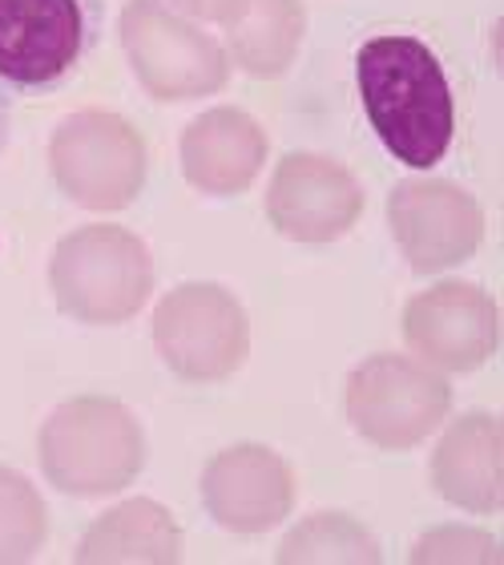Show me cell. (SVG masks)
<instances>
[{
  "label": "cell",
  "mask_w": 504,
  "mask_h": 565,
  "mask_svg": "<svg viewBox=\"0 0 504 565\" xmlns=\"http://www.w3.org/2000/svg\"><path fill=\"white\" fill-rule=\"evenodd\" d=\"M328 562V557H352V562H379L376 542L364 530H355L343 513H331V537H323L319 521H307L279 550V562Z\"/></svg>",
  "instance_id": "obj_13"
},
{
  "label": "cell",
  "mask_w": 504,
  "mask_h": 565,
  "mask_svg": "<svg viewBox=\"0 0 504 565\" xmlns=\"http://www.w3.org/2000/svg\"><path fill=\"white\" fill-rule=\"evenodd\" d=\"M182 557V533L162 505L153 501H129L109 509L85 533L77 562H178Z\"/></svg>",
  "instance_id": "obj_10"
},
{
  "label": "cell",
  "mask_w": 504,
  "mask_h": 565,
  "mask_svg": "<svg viewBox=\"0 0 504 565\" xmlns=\"http://www.w3.org/2000/svg\"><path fill=\"white\" fill-rule=\"evenodd\" d=\"M146 465L138 420L118 401L61 404L41 428V469L61 493L106 497L126 489Z\"/></svg>",
  "instance_id": "obj_3"
},
{
  "label": "cell",
  "mask_w": 504,
  "mask_h": 565,
  "mask_svg": "<svg viewBox=\"0 0 504 565\" xmlns=\"http://www.w3.org/2000/svg\"><path fill=\"white\" fill-rule=\"evenodd\" d=\"M12 109H17V97L0 85V150L9 146V138H12Z\"/></svg>",
  "instance_id": "obj_14"
},
{
  "label": "cell",
  "mask_w": 504,
  "mask_h": 565,
  "mask_svg": "<svg viewBox=\"0 0 504 565\" xmlns=\"http://www.w3.org/2000/svg\"><path fill=\"white\" fill-rule=\"evenodd\" d=\"M61 307L89 323H118L150 291L146 247L121 231H82L61 243L53 263Z\"/></svg>",
  "instance_id": "obj_4"
},
{
  "label": "cell",
  "mask_w": 504,
  "mask_h": 565,
  "mask_svg": "<svg viewBox=\"0 0 504 565\" xmlns=\"http://www.w3.org/2000/svg\"><path fill=\"white\" fill-rule=\"evenodd\" d=\"M49 533L45 501L21 472L0 469V562H24L41 550Z\"/></svg>",
  "instance_id": "obj_12"
},
{
  "label": "cell",
  "mask_w": 504,
  "mask_h": 565,
  "mask_svg": "<svg viewBox=\"0 0 504 565\" xmlns=\"http://www.w3.org/2000/svg\"><path fill=\"white\" fill-rule=\"evenodd\" d=\"M436 493L472 513L501 509V420L472 413L448 428L432 460Z\"/></svg>",
  "instance_id": "obj_7"
},
{
  "label": "cell",
  "mask_w": 504,
  "mask_h": 565,
  "mask_svg": "<svg viewBox=\"0 0 504 565\" xmlns=\"http://www.w3.org/2000/svg\"><path fill=\"white\" fill-rule=\"evenodd\" d=\"M202 501L223 530L262 533L291 513V469L270 448H226L202 472Z\"/></svg>",
  "instance_id": "obj_6"
},
{
  "label": "cell",
  "mask_w": 504,
  "mask_h": 565,
  "mask_svg": "<svg viewBox=\"0 0 504 565\" xmlns=\"http://www.w3.org/2000/svg\"><path fill=\"white\" fill-rule=\"evenodd\" d=\"M360 106L392 158L408 170H432L457 141V97L428 41L376 33L355 49Z\"/></svg>",
  "instance_id": "obj_1"
},
{
  "label": "cell",
  "mask_w": 504,
  "mask_h": 565,
  "mask_svg": "<svg viewBox=\"0 0 504 565\" xmlns=\"http://www.w3.org/2000/svg\"><path fill=\"white\" fill-rule=\"evenodd\" d=\"M158 348L162 360L186 380H223L230 376L247 355V328L243 311L214 319V328H194V319L178 307V299H165L158 311Z\"/></svg>",
  "instance_id": "obj_9"
},
{
  "label": "cell",
  "mask_w": 504,
  "mask_h": 565,
  "mask_svg": "<svg viewBox=\"0 0 504 565\" xmlns=\"http://www.w3.org/2000/svg\"><path fill=\"white\" fill-rule=\"evenodd\" d=\"M448 404L452 396L444 380L396 355H379L364 364L352 376V392H347V416L355 433L396 452L420 445L444 420Z\"/></svg>",
  "instance_id": "obj_5"
},
{
  "label": "cell",
  "mask_w": 504,
  "mask_h": 565,
  "mask_svg": "<svg viewBox=\"0 0 504 565\" xmlns=\"http://www.w3.org/2000/svg\"><path fill=\"white\" fill-rule=\"evenodd\" d=\"M282 174L307 190L303 202H270V214L287 235L335 238L347 231V223L360 211V190L340 166H328L323 158H307V153H291Z\"/></svg>",
  "instance_id": "obj_8"
},
{
  "label": "cell",
  "mask_w": 504,
  "mask_h": 565,
  "mask_svg": "<svg viewBox=\"0 0 504 565\" xmlns=\"http://www.w3.org/2000/svg\"><path fill=\"white\" fill-rule=\"evenodd\" d=\"M106 0H0V85L12 97L65 89L101 45Z\"/></svg>",
  "instance_id": "obj_2"
},
{
  "label": "cell",
  "mask_w": 504,
  "mask_h": 565,
  "mask_svg": "<svg viewBox=\"0 0 504 565\" xmlns=\"http://www.w3.org/2000/svg\"><path fill=\"white\" fill-rule=\"evenodd\" d=\"M186 174L199 182V186L211 190H238V174L230 170V153L243 158V162L258 166V153H238V150H258V134L255 121L243 118V114H230V109H218V114H206L190 126L186 134Z\"/></svg>",
  "instance_id": "obj_11"
}]
</instances>
